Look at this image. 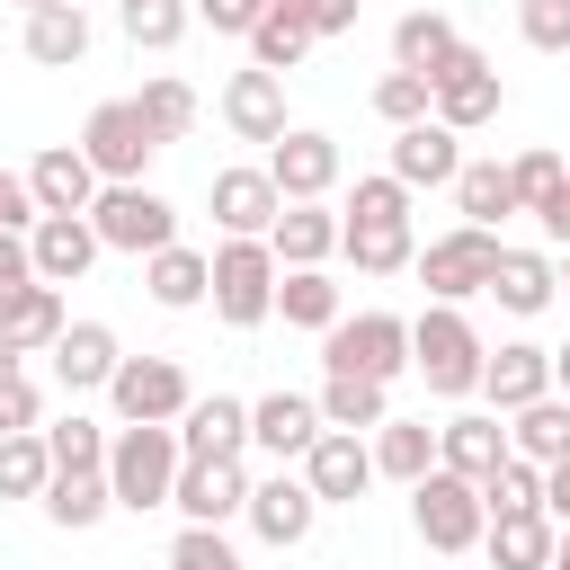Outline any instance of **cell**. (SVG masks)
Masks as SVG:
<instances>
[{
    "label": "cell",
    "instance_id": "cell-1",
    "mask_svg": "<svg viewBox=\"0 0 570 570\" xmlns=\"http://www.w3.org/2000/svg\"><path fill=\"white\" fill-rule=\"evenodd\" d=\"M338 249L356 258V276H401L419 258V240H410V187L392 169L383 178H356V196L338 214Z\"/></svg>",
    "mask_w": 570,
    "mask_h": 570
},
{
    "label": "cell",
    "instance_id": "cell-2",
    "mask_svg": "<svg viewBox=\"0 0 570 570\" xmlns=\"http://www.w3.org/2000/svg\"><path fill=\"white\" fill-rule=\"evenodd\" d=\"M178 428L169 419H125L116 436H107V490H116V508H169V481H178Z\"/></svg>",
    "mask_w": 570,
    "mask_h": 570
},
{
    "label": "cell",
    "instance_id": "cell-3",
    "mask_svg": "<svg viewBox=\"0 0 570 570\" xmlns=\"http://www.w3.org/2000/svg\"><path fill=\"white\" fill-rule=\"evenodd\" d=\"M481 330L463 321V303H428L419 321H410V365L428 374V392L436 401H463V392H481Z\"/></svg>",
    "mask_w": 570,
    "mask_h": 570
},
{
    "label": "cell",
    "instance_id": "cell-4",
    "mask_svg": "<svg viewBox=\"0 0 570 570\" xmlns=\"http://www.w3.org/2000/svg\"><path fill=\"white\" fill-rule=\"evenodd\" d=\"M410 525H419V543H428V552H472V543H481V525H490L481 481H463V472L428 463V472L410 481Z\"/></svg>",
    "mask_w": 570,
    "mask_h": 570
},
{
    "label": "cell",
    "instance_id": "cell-5",
    "mask_svg": "<svg viewBox=\"0 0 570 570\" xmlns=\"http://www.w3.org/2000/svg\"><path fill=\"white\" fill-rule=\"evenodd\" d=\"M89 232H98V249L151 258V249H169V240H178V205H169V196H151L142 178H116V187H98Z\"/></svg>",
    "mask_w": 570,
    "mask_h": 570
},
{
    "label": "cell",
    "instance_id": "cell-6",
    "mask_svg": "<svg viewBox=\"0 0 570 570\" xmlns=\"http://www.w3.org/2000/svg\"><path fill=\"white\" fill-rule=\"evenodd\" d=\"M205 267H214V276H205V303H214L232 330H258V321L276 312V249H267V240H223Z\"/></svg>",
    "mask_w": 570,
    "mask_h": 570
},
{
    "label": "cell",
    "instance_id": "cell-7",
    "mask_svg": "<svg viewBox=\"0 0 570 570\" xmlns=\"http://www.w3.org/2000/svg\"><path fill=\"white\" fill-rule=\"evenodd\" d=\"M321 365L330 374H374V383H392L401 365H410V321L401 312H338L330 330H321Z\"/></svg>",
    "mask_w": 570,
    "mask_h": 570
},
{
    "label": "cell",
    "instance_id": "cell-8",
    "mask_svg": "<svg viewBox=\"0 0 570 570\" xmlns=\"http://www.w3.org/2000/svg\"><path fill=\"white\" fill-rule=\"evenodd\" d=\"M80 151H89L98 187H116V178H142V169H151L160 134L142 125V107H134V98H98V107H89V125H80Z\"/></svg>",
    "mask_w": 570,
    "mask_h": 570
},
{
    "label": "cell",
    "instance_id": "cell-9",
    "mask_svg": "<svg viewBox=\"0 0 570 570\" xmlns=\"http://www.w3.org/2000/svg\"><path fill=\"white\" fill-rule=\"evenodd\" d=\"M419 285H428V303H472L481 285H490V267H499V232H481V223H463V232H445V240H428L419 258Z\"/></svg>",
    "mask_w": 570,
    "mask_h": 570
},
{
    "label": "cell",
    "instance_id": "cell-10",
    "mask_svg": "<svg viewBox=\"0 0 570 570\" xmlns=\"http://www.w3.org/2000/svg\"><path fill=\"white\" fill-rule=\"evenodd\" d=\"M428 89H436V125H454V134H472V125L499 116V62L472 53V45H454V53L428 71Z\"/></svg>",
    "mask_w": 570,
    "mask_h": 570
},
{
    "label": "cell",
    "instance_id": "cell-11",
    "mask_svg": "<svg viewBox=\"0 0 570 570\" xmlns=\"http://www.w3.org/2000/svg\"><path fill=\"white\" fill-rule=\"evenodd\" d=\"M267 178H276L285 205H312V196L338 187V142H330L321 125H285V134L267 142Z\"/></svg>",
    "mask_w": 570,
    "mask_h": 570
},
{
    "label": "cell",
    "instance_id": "cell-12",
    "mask_svg": "<svg viewBox=\"0 0 570 570\" xmlns=\"http://www.w3.org/2000/svg\"><path fill=\"white\" fill-rule=\"evenodd\" d=\"M107 401H116V419H169V428H178V410H187L196 392H187L178 356H116Z\"/></svg>",
    "mask_w": 570,
    "mask_h": 570
},
{
    "label": "cell",
    "instance_id": "cell-13",
    "mask_svg": "<svg viewBox=\"0 0 570 570\" xmlns=\"http://www.w3.org/2000/svg\"><path fill=\"white\" fill-rule=\"evenodd\" d=\"M240 499H249L240 454H187L178 481H169V508H178L187 525H223V517H240Z\"/></svg>",
    "mask_w": 570,
    "mask_h": 570
},
{
    "label": "cell",
    "instance_id": "cell-14",
    "mask_svg": "<svg viewBox=\"0 0 570 570\" xmlns=\"http://www.w3.org/2000/svg\"><path fill=\"white\" fill-rule=\"evenodd\" d=\"M303 481H312V499H321V508H347V499H365V490H374V445H365L356 428H321V436H312V454H303Z\"/></svg>",
    "mask_w": 570,
    "mask_h": 570
},
{
    "label": "cell",
    "instance_id": "cell-15",
    "mask_svg": "<svg viewBox=\"0 0 570 570\" xmlns=\"http://www.w3.org/2000/svg\"><path fill=\"white\" fill-rule=\"evenodd\" d=\"M240 517H249V534H258V543L294 552V543L321 525V499H312V481H303V472H276V481H249Z\"/></svg>",
    "mask_w": 570,
    "mask_h": 570
},
{
    "label": "cell",
    "instance_id": "cell-16",
    "mask_svg": "<svg viewBox=\"0 0 570 570\" xmlns=\"http://www.w3.org/2000/svg\"><path fill=\"white\" fill-rule=\"evenodd\" d=\"M454 169H463V134L454 125H436V116L392 125V178L401 187H454Z\"/></svg>",
    "mask_w": 570,
    "mask_h": 570
},
{
    "label": "cell",
    "instance_id": "cell-17",
    "mask_svg": "<svg viewBox=\"0 0 570 570\" xmlns=\"http://www.w3.org/2000/svg\"><path fill=\"white\" fill-rule=\"evenodd\" d=\"M27 196H36V214H89V205H98L89 151H80V142H45V151L27 160Z\"/></svg>",
    "mask_w": 570,
    "mask_h": 570
},
{
    "label": "cell",
    "instance_id": "cell-18",
    "mask_svg": "<svg viewBox=\"0 0 570 570\" xmlns=\"http://www.w3.org/2000/svg\"><path fill=\"white\" fill-rule=\"evenodd\" d=\"M27 258H36V285H80L89 258H98L89 214H36L27 223Z\"/></svg>",
    "mask_w": 570,
    "mask_h": 570
},
{
    "label": "cell",
    "instance_id": "cell-19",
    "mask_svg": "<svg viewBox=\"0 0 570 570\" xmlns=\"http://www.w3.org/2000/svg\"><path fill=\"white\" fill-rule=\"evenodd\" d=\"M276 214H285V196H276L267 169H214V223H223V240H267Z\"/></svg>",
    "mask_w": 570,
    "mask_h": 570
},
{
    "label": "cell",
    "instance_id": "cell-20",
    "mask_svg": "<svg viewBox=\"0 0 570 570\" xmlns=\"http://www.w3.org/2000/svg\"><path fill=\"white\" fill-rule=\"evenodd\" d=\"M223 125L240 134V142H276L285 134V71H232L223 80Z\"/></svg>",
    "mask_w": 570,
    "mask_h": 570
},
{
    "label": "cell",
    "instance_id": "cell-21",
    "mask_svg": "<svg viewBox=\"0 0 570 570\" xmlns=\"http://www.w3.org/2000/svg\"><path fill=\"white\" fill-rule=\"evenodd\" d=\"M45 356H53V383H62V392H107V374H116L125 347H116L107 321H62V338H53Z\"/></svg>",
    "mask_w": 570,
    "mask_h": 570
},
{
    "label": "cell",
    "instance_id": "cell-22",
    "mask_svg": "<svg viewBox=\"0 0 570 570\" xmlns=\"http://www.w3.org/2000/svg\"><path fill=\"white\" fill-rule=\"evenodd\" d=\"M481 392H490V410H499V419H508V410H525V401H543V392H552V347L508 338L499 356H481Z\"/></svg>",
    "mask_w": 570,
    "mask_h": 570
},
{
    "label": "cell",
    "instance_id": "cell-23",
    "mask_svg": "<svg viewBox=\"0 0 570 570\" xmlns=\"http://www.w3.org/2000/svg\"><path fill=\"white\" fill-rule=\"evenodd\" d=\"M312 436H321V401H312V392H267V401H249V445H267L276 463H303Z\"/></svg>",
    "mask_w": 570,
    "mask_h": 570
},
{
    "label": "cell",
    "instance_id": "cell-24",
    "mask_svg": "<svg viewBox=\"0 0 570 570\" xmlns=\"http://www.w3.org/2000/svg\"><path fill=\"white\" fill-rule=\"evenodd\" d=\"M436 463L463 472V481L499 472V463H508V428H499V410H463V419H445V428H436Z\"/></svg>",
    "mask_w": 570,
    "mask_h": 570
},
{
    "label": "cell",
    "instance_id": "cell-25",
    "mask_svg": "<svg viewBox=\"0 0 570 570\" xmlns=\"http://www.w3.org/2000/svg\"><path fill=\"white\" fill-rule=\"evenodd\" d=\"M240 445H249V401L205 392L178 410V454H240Z\"/></svg>",
    "mask_w": 570,
    "mask_h": 570
},
{
    "label": "cell",
    "instance_id": "cell-26",
    "mask_svg": "<svg viewBox=\"0 0 570 570\" xmlns=\"http://www.w3.org/2000/svg\"><path fill=\"white\" fill-rule=\"evenodd\" d=\"M267 249H276V267H321L330 249H338V214L312 196V205H285L276 223H267Z\"/></svg>",
    "mask_w": 570,
    "mask_h": 570
},
{
    "label": "cell",
    "instance_id": "cell-27",
    "mask_svg": "<svg viewBox=\"0 0 570 570\" xmlns=\"http://www.w3.org/2000/svg\"><path fill=\"white\" fill-rule=\"evenodd\" d=\"M80 53H89V9H80V0L27 9V62H45V71H71Z\"/></svg>",
    "mask_w": 570,
    "mask_h": 570
},
{
    "label": "cell",
    "instance_id": "cell-28",
    "mask_svg": "<svg viewBox=\"0 0 570 570\" xmlns=\"http://www.w3.org/2000/svg\"><path fill=\"white\" fill-rule=\"evenodd\" d=\"M481 294H499L517 321H534V312L561 294V276H552V258H543V249H499V267H490V285H481Z\"/></svg>",
    "mask_w": 570,
    "mask_h": 570
},
{
    "label": "cell",
    "instance_id": "cell-29",
    "mask_svg": "<svg viewBox=\"0 0 570 570\" xmlns=\"http://www.w3.org/2000/svg\"><path fill=\"white\" fill-rule=\"evenodd\" d=\"M552 534H561V525H552L543 508H517V517H490V525H481V543H490L499 570H552Z\"/></svg>",
    "mask_w": 570,
    "mask_h": 570
},
{
    "label": "cell",
    "instance_id": "cell-30",
    "mask_svg": "<svg viewBox=\"0 0 570 570\" xmlns=\"http://www.w3.org/2000/svg\"><path fill=\"white\" fill-rule=\"evenodd\" d=\"M107 508H116V490H107V463H89V472H53V481H45V517H53L62 534H89Z\"/></svg>",
    "mask_w": 570,
    "mask_h": 570
},
{
    "label": "cell",
    "instance_id": "cell-31",
    "mask_svg": "<svg viewBox=\"0 0 570 570\" xmlns=\"http://www.w3.org/2000/svg\"><path fill=\"white\" fill-rule=\"evenodd\" d=\"M508 454H525V463L570 454V392H543V401L508 410Z\"/></svg>",
    "mask_w": 570,
    "mask_h": 570
},
{
    "label": "cell",
    "instance_id": "cell-32",
    "mask_svg": "<svg viewBox=\"0 0 570 570\" xmlns=\"http://www.w3.org/2000/svg\"><path fill=\"white\" fill-rule=\"evenodd\" d=\"M454 205H463V223L499 232V223L517 214V178H508V160H463V169H454Z\"/></svg>",
    "mask_w": 570,
    "mask_h": 570
},
{
    "label": "cell",
    "instance_id": "cell-33",
    "mask_svg": "<svg viewBox=\"0 0 570 570\" xmlns=\"http://www.w3.org/2000/svg\"><path fill=\"white\" fill-rule=\"evenodd\" d=\"M205 249H187V240H169V249H151L142 258V285H151V303L160 312H187V303H205Z\"/></svg>",
    "mask_w": 570,
    "mask_h": 570
},
{
    "label": "cell",
    "instance_id": "cell-34",
    "mask_svg": "<svg viewBox=\"0 0 570 570\" xmlns=\"http://www.w3.org/2000/svg\"><path fill=\"white\" fill-rule=\"evenodd\" d=\"M392 419V383H374V374H330L321 383V428H383Z\"/></svg>",
    "mask_w": 570,
    "mask_h": 570
},
{
    "label": "cell",
    "instance_id": "cell-35",
    "mask_svg": "<svg viewBox=\"0 0 570 570\" xmlns=\"http://www.w3.org/2000/svg\"><path fill=\"white\" fill-rule=\"evenodd\" d=\"M0 338H9L18 356H45V347L62 338V285H27V294L0 312Z\"/></svg>",
    "mask_w": 570,
    "mask_h": 570
},
{
    "label": "cell",
    "instance_id": "cell-36",
    "mask_svg": "<svg viewBox=\"0 0 570 570\" xmlns=\"http://www.w3.org/2000/svg\"><path fill=\"white\" fill-rule=\"evenodd\" d=\"M454 45H463V36H454L445 9H410V18L392 27V71H436Z\"/></svg>",
    "mask_w": 570,
    "mask_h": 570
},
{
    "label": "cell",
    "instance_id": "cell-37",
    "mask_svg": "<svg viewBox=\"0 0 570 570\" xmlns=\"http://www.w3.org/2000/svg\"><path fill=\"white\" fill-rule=\"evenodd\" d=\"M428 463H436V428L428 419H383L374 428V472L383 481H419Z\"/></svg>",
    "mask_w": 570,
    "mask_h": 570
},
{
    "label": "cell",
    "instance_id": "cell-38",
    "mask_svg": "<svg viewBox=\"0 0 570 570\" xmlns=\"http://www.w3.org/2000/svg\"><path fill=\"white\" fill-rule=\"evenodd\" d=\"M187 18H196V0H116V27L134 53H169L187 36Z\"/></svg>",
    "mask_w": 570,
    "mask_h": 570
},
{
    "label": "cell",
    "instance_id": "cell-39",
    "mask_svg": "<svg viewBox=\"0 0 570 570\" xmlns=\"http://www.w3.org/2000/svg\"><path fill=\"white\" fill-rule=\"evenodd\" d=\"M276 312H285L294 330H330V321H338V285H330L321 267H276Z\"/></svg>",
    "mask_w": 570,
    "mask_h": 570
},
{
    "label": "cell",
    "instance_id": "cell-40",
    "mask_svg": "<svg viewBox=\"0 0 570 570\" xmlns=\"http://www.w3.org/2000/svg\"><path fill=\"white\" fill-rule=\"evenodd\" d=\"M45 481H53L45 428H18V436H0V499H45Z\"/></svg>",
    "mask_w": 570,
    "mask_h": 570
},
{
    "label": "cell",
    "instance_id": "cell-41",
    "mask_svg": "<svg viewBox=\"0 0 570 570\" xmlns=\"http://www.w3.org/2000/svg\"><path fill=\"white\" fill-rule=\"evenodd\" d=\"M134 107H142V125H151L160 142H178V134L196 125V89H187L178 71H151V80L134 89Z\"/></svg>",
    "mask_w": 570,
    "mask_h": 570
},
{
    "label": "cell",
    "instance_id": "cell-42",
    "mask_svg": "<svg viewBox=\"0 0 570 570\" xmlns=\"http://www.w3.org/2000/svg\"><path fill=\"white\" fill-rule=\"evenodd\" d=\"M481 508H490V517H517V508H543V463H525V454H508L499 472H481Z\"/></svg>",
    "mask_w": 570,
    "mask_h": 570
},
{
    "label": "cell",
    "instance_id": "cell-43",
    "mask_svg": "<svg viewBox=\"0 0 570 570\" xmlns=\"http://www.w3.org/2000/svg\"><path fill=\"white\" fill-rule=\"evenodd\" d=\"M303 53H312V36H303L285 9H267V18L249 27V62H258V71H294Z\"/></svg>",
    "mask_w": 570,
    "mask_h": 570
},
{
    "label": "cell",
    "instance_id": "cell-44",
    "mask_svg": "<svg viewBox=\"0 0 570 570\" xmlns=\"http://www.w3.org/2000/svg\"><path fill=\"white\" fill-rule=\"evenodd\" d=\"M374 116H383V125H419V116H436L428 71H383V80H374Z\"/></svg>",
    "mask_w": 570,
    "mask_h": 570
},
{
    "label": "cell",
    "instance_id": "cell-45",
    "mask_svg": "<svg viewBox=\"0 0 570 570\" xmlns=\"http://www.w3.org/2000/svg\"><path fill=\"white\" fill-rule=\"evenodd\" d=\"M45 454H53V472H89V463H107V428L71 410L62 428H45Z\"/></svg>",
    "mask_w": 570,
    "mask_h": 570
},
{
    "label": "cell",
    "instance_id": "cell-46",
    "mask_svg": "<svg viewBox=\"0 0 570 570\" xmlns=\"http://www.w3.org/2000/svg\"><path fill=\"white\" fill-rule=\"evenodd\" d=\"M160 570H240V552H232L223 525H178V543H169Z\"/></svg>",
    "mask_w": 570,
    "mask_h": 570
},
{
    "label": "cell",
    "instance_id": "cell-47",
    "mask_svg": "<svg viewBox=\"0 0 570 570\" xmlns=\"http://www.w3.org/2000/svg\"><path fill=\"white\" fill-rule=\"evenodd\" d=\"M561 169H570L561 151H517V160H508V178H517V214H534V205L561 187Z\"/></svg>",
    "mask_w": 570,
    "mask_h": 570
},
{
    "label": "cell",
    "instance_id": "cell-48",
    "mask_svg": "<svg viewBox=\"0 0 570 570\" xmlns=\"http://www.w3.org/2000/svg\"><path fill=\"white\" fill-rule=\"evenodd\" d=\"M517 27L534 53H570V0H517Z\"/></svg>",
    "mask_w": 570,
    "mask_h": 570
},
{
    "label": "cell",
    "instance_id": "cell-49",
    "mask_svg": "<svg viewBox=\"0 0 570 570\" xmlns=\"http://www.w3.org/2000/svg\"><path fill=\"white\" fill-rule=\"evenodd\" d=\"M276 9H285V18H294V27L312 36V45H321V36H347L365 0H276Z\"/></svg>",
    "mask_w": 570,
    "mask_h": 570
},
{
    "label": "cell",
    "instance_id": "cell-50",
    "mask_svg": "<svg viewBox=\"0 0 570 570\" xmlns=\"http://www.w3.org/2000/svg\"><path fill=\"white\" fill-rule=\"evenodd\" d=\"M36 410H45V392L27 383V365H18V374H0V436H18V428H36Z\"/></svg>",
    "mask_w": 570,
    "mask_h": 570
},
{
    "label": "cell",
    "instance_id": "cell-51",
    "mask_svg": "<svg viewBox=\"0 0 570 570\" xmlns=\"http://www.w3.org/2000/svg\"><path fill=\"white\" fill-rule=\"evenodd\" d=\"M27 285H36V258H27V232H9V223H0V312H9V303H18Z\"/></svg>",
    "mask_w": 570,
    "mask_h": 570
},
{
    "label": "cell",
    "instance_id": "cell-52",
    "mask_svg": "<svg viewBox=\"0 0 570 570\" xmlns=\"http://www.w3.org/2000/svg\"><path fill=\"white\" fill-rule=\"evenodd\" d=\"M267 9H276V0H196V18H205L214 36H249Z\"/></svg>",
    "mask_w": 570,
    "mask_h": 570
},
{
    "label": "cell",
    "instance_id": "cell-53",
    "mask_svg": "<svg viewBox=\"0 0 570 570\" xmlns=\"http://www.w3.org/2000/svg\"><path fill=\"white\" fill-rule=\"evenodd\" d=\"M543 517H552V525H570V454H552V463H543Z\"/></svg>",
    "mask_w": 570,
    "mask_h": 570
},
{
    "label": "cell",
    "instance_id": "cell-54",
    "mask_svg": "<svg viewBox=\"0 0 570 570\" xmlns=\"http://www.w3.org/2000/svg\"><path fill=\"white\" fill-rule=\"evenodd\" d=\"M534 223H543V240H561V249H570V169H561V187L534 205Z\"/></svg>",
    "mask_w": 570,
    "mask_h": 570
},
{
    "label": "cell",
    "instance_id": "cell-55",
    "mask_svg": "<svg viewBox=\"0 0 570 570\" xmlns=\"http://www.w3.org/2000/svg\"><path fill=\"white\" fill-rule=\"evenodd\" d=\"M0 223H9V232L36 223V196H27V178H9V169H0Z\"/></svg>",
    "mask_w": 570,
    "mask_h": 570
},
{
    "label": "cell",
    "instance_id": "cell-56",
    "mask_svg": "<svg viewBox=\"0 0 570 570\" xmlns=\"http://www.w3.org/2000/svg\"><path fill=\"white\" fill-rule=\"evenodd\" d=\"M552 392H570V347H552Z\"/></svg>",
    "mask_w": 570,
    "mask_h": 570
},
{
    "label": "cell",
    "instance_id": "cell-57",
    "mask_svg": "<svg viewBox=\"0 0 570 570\" xmlns=\"http://www.w3.org/2000/svg\"><path fill=\"white\" fill-rule=\"evenodd\" d=\"M552 570H570V525H561V534H552Z\"/></svg>",
    "mask_w": 570,
    "mask_h": 570
},
{
    "label": "cell",
    "instance_id": "cell-58",
    "mask_svg": "<svg viewBox=\"0 0 570 570\" xmlns=\"http://www.w3.org/2000/svg\"><path fill=\"white\" fill-rule=\"evenodd\" d=\"M0 374H18V347H9V338H0Z\"/></svg>",
    "mask_w": 570,
    "mask_h": 570
},
{
    "label": "cell",
    "instance_id": "cell-59",
    "mask_svg": "<svg viewBox=\"0 0 570 570\" xmlns=\"http://www.w3.org/2000/svg\"><path fill=\"white\" fill-rule=\"evenodd\" d=\"M18 9H53V0H18Z\"/></svg>",
    "mask_w": 570,
    "mask_h": 570
},
{
    "label": "cell",
    "instance_id": "cell-60",
    "mask_svg": "<svg viewBox=\"0 0 570 570\" xmlns=\"http://www.w3.org/2000/svg\"><path fill=\"white\" fill-rule=\"evenodd\" d=\"M552 276H561V285H570V267H552Z\"/></svg>",
    "mask_w": 570,
    "mask_h": 570
}]
</instances>
